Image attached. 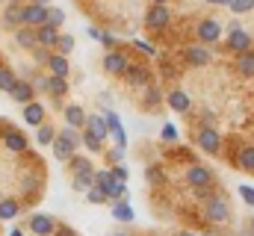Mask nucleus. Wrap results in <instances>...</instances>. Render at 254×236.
Returning a JSON list of instances; mask_svg holds the SVG:
<instances>
[{"instance_id":"obj_47","label":"nucleus","mask_w":254,"mask_h":236,"mask_svg":"<svg viewBox=\"0 0 254 236\" xmlns=\"http://www.w3.org/2000/svg\"><path fill=\"white\" fill-rule=\"evenodd\" d=\"M192 192H195V198H198V201L204 204V201H207V198H210V195H213L216 189H213V186H198V189H192Z\"/></svg>"},{"instance_id":"obj_17","label":"nucleus","mask_w":254,"mask_h":236,"mask_svg":"<svg viewBox=\"0 0 254 236\" xmlns=\"http://www.w3.org/2000/svg\"><path fill=\"white\" fill-rule=\"evenodd\" d=\"M83 130H89L95 139H101L104 145H107V139H110V130H107V121L104 116H86V127Z\"/></svg>"},{"instance_id":"obj_44","label":"nucleus","mask_w":254,"mask_h":236,"mask_svg":"<svg viewBox=\"0 0 254 236\" xmlns=\"http://www.w3.org/2000/svg\"><path fill=\"white\" fill-rule=\"evenodd\" d=\"M240 198L246 201V207H252V210H254V186L243 183V186H240Z\"/></svg>"},{"instance_id":"obj_9","label":"nucleus","mask_w":254,"mask_h":236,"mask_svg":"<svg viewBox=\"0 0 254 236\" xmlns=\"http://www.w3.org/2000/svg\"><path fill=\"white\" fill-rule=\"evenodd\" d=\"M228 51L237 57V54H249V51H254V36L249 33V30H231L228 33Z\"/></svg>"},{"instance_id":"obj_3","label":"nucleus","mask_w":254,"mask_h":236,"mask_svg":"<svg viewBox=\"0 0 254 236\" xmlns=\"http://www.w3.org/2000/svg\"><path fill=\"white\" fill-rule=\"evenodd\" d=\"M77 145H80V133H77L74 127H65L63 133H57V139H54V157L63 160V163H68V160L74 157Z\"/></svg>"},{"instance_id":"obj_31","label":"nucleus","mask_w":254,"mask_h":236,"mask_svg":"<svg viewBox=\"0 0 254 236\" xmlns=\"http://www.w3.org/2000/svg\"><path fill=\"white\" fill-rule=\"evenodd\" d=\"M18 213H21V204H18L15 198H6V201H0V219H3V222L15 219Z\"/></svg>"},{"instance_id":"obj_24","label":"nucleus","mask_w":254,"mask_h":236,"mask_svg":"<svg viewBox=\"0 0 254 236\" xmlns=\"http://www.w3.org/2000/svg\"><path fill=\"white\" fill-rule=\"evenodd\" d=\"M157 107H163V92L151 83V86H145V95H142V110L154 113Z\"/></svg>"},{"instance_id":"obj_54","label":"nucleus","mask_w":254,"mask_h":236,"mask_svg":"<svg viewBox=\"0 0 254 236\" xmlns=\"http://www.w3.org/2000/svg\"><path fill=\"white\" fill-rule=\"evenodd\" d=\"M151 3H157V6H169V0H151Z\"/></svg>"},{"instance_id":"obj_6","label":"nucleus","mask_w":254,"mask_h":236,"mask_svg":"<svg viewBox=\"0 0 254 236\" xmlns=\"http://www.w3.org/2000/svg\"><path fill=\"white\" fill-rule=\"evenodd\" d=\"M195 36H198V42L201 45H216L219 39H222V21L219 18H201L198 24H195Z\"/></svg>"},{"instance_id":"obj_37","label":"nucleus","mask_w":254,"mask_h":236,"mask_svg":"<svg viewBox=\"0 0 254 236\" xmlns=\"http://www.w3.org/2000/svg\"><path fill=\"white\" fill-rule=\"evenodd\" d=\"M228 9L234 15H249V12H254V0H231Z\"/></svg>"},{"instance_id":"obj_56","label":"nucleus","mask_w":254,"mask_h":236,"mask_svg":"<svg viewBox=\"0 0 254 236\" xmlns=\"http://www.w3.org/2000/svg\"><path fill=\"white\" fill-rule=\"evenodd\" d=\"M178 236H198V234H190V231H181Z\"/></svg>"},{"instance_id":"obj_60","label":"nucleus","mask_w":254,"mask_h":236,"mask_svg":"<svg viewBox=\"0 0 254 236\" xmlns=\"http://www.w3.org/2000/svg\"><path fill=\"white\" fill-rule=\"evenodd\" d=\"M9 3H21V0H9Z\"/></svg>"},{"instance_id":"obj_48","label":"nucleus","mask_w":254,"mask_h":236,"mask_svg":"<svg viewBox=\"0 0 254 236\" xmlns=\"http://www.w3.org/2000/svg\"><path fill=\"white\" fill-rule=\"evenodd\" d=\"M125 151H127V148H119V145H116V148L107 154V157H110V163H113V166H119V163L125 160Z\"/></svg>"},{"instance_id":"obj_27","label":"nucleus","mask_w":254,"mask_h":236,"mask_svg":"<svg viewBox=\"0 0 254 236\" xmlns=\"http://www.w3.org/2000/svg\"><path fill=\"white\" fill-rule=\"evenodd\" d=\"M237 169L254 175V145H243L240 154H237Z\"/></svg>"},{"instance_id":"obj_7","label":"nucleus","mask_w":254,"mask_h":236,"mask_svg":"<svg viewBox=\"0 0 254 236\" xmlns=\"http://www.w3.org/2000/svg\"><path fill=\"white\" fill-rule=\"evenodd\" d=\"M169 24H172V12H169V6H157V3H151L148 12H145V27L154 30V33H163V30H169Z\"/></svg>"},{"instance_id":"obj_38","label":"nucleus","mask_w":254,"mask_h":236,"mask_svg":"<svg viewBox=\"0 0 254 236\" xmlns=\"http://www.w3.org/2000/svg\"><path fill=\"white\" fill-rule=\"evenodd\" d=\"M145 177H148L151 186H160V183L166 180V172H163L160 166H148V169H145Z\"/></svg>"},{"instance_id":"obj_32","label":"nucleus","mask_w":254,"mask_h":236,"mask_svg":"<svg viewBox=\"0 0 254 236\" xmlns=\"http://www.w3.org/2000/svg\"><path fill=\"white\" fill-rule=\"evenodd\" d=\"M45 24H48V27H57V30H60V27L65 24V12L60 9V6H48V15H45Z\"/></svg>"},{"instance_id":"obj_10","label":"nucleus","mask_w":254,"mask_h":236,"mask_svg":"<svg viewBox=\"0 0 254 236\" xmlns=\"http://www.w3.org/2000/svg\"><path fill=\"white\" fill-rule=\"evenodd\" d=\"M195 142H198V148L201 151H207V154H222V136L213 130V127H201L198 130V136H195Z\"/></svg>"},{"instance_id":"obj_1","label":"nucleus","mask_w":254,"mask_h":236,"mask_svg":"<svg viewBox=\"0 0 254 236\" xmlns=\"http://www.w3.org/2000/svg\"><path fill=\"white\" fill-rule=\"evenodd\" d=\"M204 222L210 225H225L231 222V204L222 192H213L207 201H204Z\"/></svg>"},{"instance_id":"obj_49","label":"nucleus","mask_w":254,"mask_h":236,"mask_svg":"<svg viewBox=\"0 0 254 236\" xmlns=\"http://www.w3.org/2000/svg\"><path fill=\"white\" fill-rule=\"evenodd\" d=\"M33 54H36L39 62H45V65H48V59H51V51H48V48H33Z\"/></svg>"},{"instance_id":"obj_13","label":"nucleus","mask_w":254,"mask_h":236,"mask_svg":"<svg viewBox=\"0 0 254 236\" xmlns=\"http://www.w3.org/2000/svg\"><path fill=\"white\" fill-rule=\"evenodd\" d=\"M30 231H33V236H54L57 222L48 213H36V216H30Z\"/></svg>"},{"instance_id":"obj_57","label":"nucleus","mask_w":254,"mask_h":236,"mask_svg":"<svg viewBox=\"0 0 254 236\" xmlns=\"http://www.w3.org/2000/svg\"><path fill=\"white\" fill-rule=\"evenodd\" d=\"M9 236H24V234H21V231H12V234H9Z\"/></svg>"},{"instance_id":"obj_26","label":"nucleus","mask_w":254,"mask_h":236,"mask_svg":"<svg viewBox=\"0 0 254 236\" xmlns=\"http://www.w3.org/2000/svg\"><path fill=\"white\" fill-rule=\"evenodd\" d=\"M234 71H240L243 77H254V51L237 54V57H234Z\"/></svg>"},{"instance_id":"obj_20","label":"nucleus","mask_w":254,"mask_h":236,"mask_svg":"<svg viewBox=\"0 0 254 236\" xmlns=\"http://www.w3.org/2000/svg\"><path fill=\"white\" fill-rule=\"evenodd\" d=\"M36 39H39V48H57V42H60V30L42 24V27H36Z\"/></svg>"},{"instance_id":"obj_18","label":"nucleus","mask_w":254,"mask_h":236,"mask_svg":"<svg viewBox=\"0 0 254 236\" xmlns=\"http://www.w3.org/2000/svg\"><path fill=\"white\" fill-rule=\"evenodd\" d=\"M65 127H74V130L86 127V110L80 104H68L65 107Z\"/></svg>"},{"instance_id":"obj_29","label":"nucleus","mask_w":254,"mask_h":236,"mask_svg":"<svg viewBox=\"0 0 254 236\" xmlns=\"http://www.w3.org/2000/svg\"><path fill=\"white\" fill-rule=\"evenodd\" d=\"M48 68H51V74L54 77H68V57H63V54H51V59H48Z\"/></svg>"},{"instance_id":"obj_16","label":"nucleus","mask_w":254,"mask_h":236,"mask_svg":"<svg viewBox=\"0 0 254 236\" xmlns=\"http://www.w3.org/2000/svg\"><path fill=\"white\" fill-rule=\"evenodd\" d=\"M3 142H6V148H9L12 154H24V151H27V145H30V142H27V136H24V133H18V130H12V127H6V130H3Z\"/></svg>"},{"instance_id":"obj_52","label":"nucleus","mask_w":254,"mask_h":236,"mask_svg":"<svg viewBox=\"0 0 254 236\" xmlns=\"http://www.w3.org/2000/svg\"><path fill=\"white\" fill-rule=\"evenodd\" d=\"M86 33H89V39H95V42H98V39H101V30H98V27H89V30H86Z\"/></svg>"},{"instance_id":"obj_41","label":"nucleus","mask_w":254,"mask_h":236,"mask_svg":"<svg viewBox=\"0 0 254 236\" xmlns=\"http://www.w3.org/2000/svg\"><path fill=\"white\" fill-rule=\"evenodd\" d=\"M160 59V74H163V80H175L178 77V68L169 62V59H163V57H157Z\"/></svg>"},{"instance_id":"obj_34","label":"nucleus","mask_w":254,"mask_h":236,"mask_svg":"<svg viewBox=\"0 0 254 236\" xmlns=\"http://www.w3.org/2000/svg\"><path fill=\"white\" fill-rule=\"evenodd\" d=\"M15 83H18L15 71H12L9 65H0V92H9V89H12Z\"/></svg>"},{"instance_id":"obj_15","label":"nucleus","mask_w":254,"mask_h":236,"mask_svg":"<svg viewBox=\"0 0 254 236\" xmlns=\"http://www.w3.org/2000/svg\"><path fill=\"white\" fill-rule=\"evenodd\" d=\"M104 121H107V130H110V136L116 139V145H119V148H127V133H125V127H122V118L116 116L113 110H107V113H104Z\"/></svg>"},{"instance_id":"obj_8","label":"nucleus","mask_w":254,"mask_h":236,"mask_svg":"<svg viewBox=\"0 0 254 236\" xmlns=\"http://www.w3.org/2000/svg\"><path fill=\"white\" fill-rule=\"evenodd\" d=\"M184 180H187V186H190V189H198V186H213L216 175H213V169H210V166L192 163L190 169H187V175H184Z\"/></svg>"},{"instance_id":"obj_4","label":"nucleus","mask_w":254,"mask_h":236,"mask_svg":"<svg viewBox=\"0 0 254 236\" xmlns=\"http://www.w3.org/2000/svg\"><path fill=\"white\" fill-rule=\"evenodd\" d=\"M181 59H184V65H190V68H207V65L213 62V51H210L207 45L195 42V45H187V48L181 51Z\"/></svg>"},{"instance_id":"obj_43","label":"nucleus","mask_w":254,"mask_h":236,"mask_svg":"<svg viewBox=\"0 0 254 236\" xmlns=\"http://www.w3.org/2000/svg\"><path fill=\"white\" fill-rule=\"evenodd\" d=\"M86 201H89V204H95V207H98V204H107V195H104V192H101V189H98V186H92V189H89V192H86Z\"/></svg>"},{"instance_id":"obj_53","label":"nucleus","mask_w":254,"mask_h":236,"mask_svg":"<svg viewBox=\"0 0 254 236\" xmlns=\"http://www.w3.org/2000/svg\"><path fill=\"white\" fill-rule=\"evenodd\" d=\"M204 3H210V6H228L231 0H204Z\"/></svg>"},{"instance_id":"obj_19","label":"nucleus","mask_w":254,"mask_h":236,"mask_svg":"<svg viewBox=\"0 0 254 236\" xmlns=\"http://www.w3.org/2000/svg\"><path fill=\"white\" fill-rule=\"evenodd\" d=\"M21 3H9L6 9H3V27L6 30H18V27H24V18H21Z\"/></svg>"},{"instance_id":"obj_35","label":"nucleus","mask_w":254,"mask_h":236,"mask_svg":"<svg viewBox=\"0 0 254 236\" xmlns=\"http://www.w3.org/2000/svg\"><path fill=\"white\" fill-rule=\"evenodd\" d=\"M54 139H57V130H54L51 124H42V127H39V133H36V142L45 148V145H54Z\"/></svg>"},{"instance_id":"obj_25","label":"nucleus","mask_w":254,"mask_h":236,"mask_svg":"<svg viewBox=\"0 0 254 236\" xmlns=\"http://www.w3.org/2000/svg\"><path fill=\"white\" fill-rule=\"evenodd\" d=\"M48 95L54 98V101H63L65 95H68V77H48Z\"/></svg>"},{"instance_id":"obj_11","label":"nucleus","mask_w":254,"mask_h":236,"mask_svg":"<svg viewBox=\"0 0 254 236\" xmlns=\"http://www.w3.org/2000/svg\"><path fill=\"white\" fill-rule=\"evenodd\" d=\"M127 65H130L127 54H122V51H107V57H104V71H107V74H113V77H125Z\"/></svg>"},{"instance_id":"obj_50","label":"nucleus","mask_w":254,"mask_h":236,"mask_svg":"<svg viewBox=\"0 0 254 236\" xmlns=\"http://www.w3.org/2000/svg\"><path fill=\"white\" fill-rule=\"evenodd\" d=\"M33 89L36 92H48V77H33Z\"/></svg>"},{"instance_id":"obj_33","label":"nucleus","mask_w":254,"mask_h":236,"mask_svg":"<svg viewBox=\"0 0 254 236\" xmlns=\"http://www.w3.org/2000/svg\"><path fill=\"white\" fill-rule=\"evenodd\" d=\"M68 169H71V175H80V172H92V160L89 157H71L68 160Z\"/></svg>"},{"instance_id":"obj_39","label":"nucleus","mask_w":254,"mask_h":236,"mask_svg":"<svg viewBox=\"0 0 254 236\" xmlns=\"http://www.w3.org/2000/svg\"><path fill=\"white\" fill-rule=\"evenodd\" d=\"M133 48H136L139 54H145V57H160L157 48H154L151 42H145V39H133Z\"/></svg>"},{"instance_id":"obj_45","label":"nucleus","mask_w":254,"mask_h":236,"mask_svg":"<svg viewBox=\"0 0 254 236\" xmlns=\"http://www.w3.org/2000/svg\"><path fill=\"white\" fill-rule=\"evenodd\" d=\"M110 175L116 177V180H122V183H127V177H130V172H127L125 166L119 163V166H113V169H110Z\"/></svg>"},{"instance_id":"obj_5","label":"nucleus","mask_w":254,"mask_h":236,"mask_svg":"<svg viewBox=\"0 0 254 236\" xmlns=\"http://www.w3.org/2000/svg\"><path fill=\"white\" fill-rule=\"evenodd\" d=\"M125 83L130 89H145V86L154 83V71L148 65H142V62H130L125 71Z\"/></svg>"},{"instance_id":"obj_36","label":"nucleus","mask_w":254,"mask_h":236,"mask_svg":"<svg viewBox=\"0 0 254 236\" xmlns=\"http://www.w3.org/2000/svg\"><path fill=\"white\" fill-rule=\"evenodd\" d=\"M80 145H86L92 154H101V151H104V142H101V139H95L89 130H83V136H80Z\"/></svg>"},{"instance_id":"obj_59","label":"nucleus","mask_w":254,"mask_h":236,"mask_svg":"<svg viewBox=\"0 0 254 236\" xmlns=\"http://www.w3.org/2000/svg\"><path fill=\"white\" fill-rule=\"evenodd\" d=\"M113 236H130V234H113Z\"/></svg>"},{"instance_id":"obj_51","label":"nucleus","mask_w":254,"mask_h":236,"mask_svg":"<svg viewBox=\"0 0 254 236\" xmlns=\"http://www.w3.org/2000/svg\"><path fill=\"white\" fill-rule=\"evenodd\" d=\"M54 236H77L71 228H65V225H57V231H54Z\"/></svg>"},{"instance_id":"obj_58","label":"nucleus","mask_w":254,"mask_h":236,"mask_svg":"<svg viewBox=\"0 0 254 236\" xmlns=\"http://www.w3.org/2000/svg\"><path fill=\"white\" fill-rule=\"evenodd\" d=\"M252 236H254V219H252Z\"/></svg>"},{"instance_id":"obj_46","label":"nucleus","mask_w":254,"mask_h":236,"mask_svg":"<svg viewBox=\"0 0 254 236\" xmlns=\"http://www.w3.org/2000/svg\"><path fill=\"white\" fill-rule=\"evenodd\" d=\"M104 48H110V51H116V36L113 33H107V30H101V39H98Z\"/></svg>"},{"instance_id":"obj_61","label":"nucleus","mask_w":254,"mask_h":236,"mask_svg":"<svg viewBox=\"0 0 254 236\" xmlns=\"http://www.w3.org/2000/svg\"><path fill=\"white\" fill-rule=\"evenodd\" d=\"M0 3H3V0H0Z\"/></svg>"},{"instance_id":"obj_12","label":"nucleus","mask_w":254,"mask_h":236,"mask_svg":"<svg viewBox=\"0 0 254 236\" xmlns=\"http://www.w3.org/2000/svg\"><path fill=\"white\" fill-rule=\"evenodd\" d=\"M45 15H48V6H42V3H27V6L21 9L24 27H33V30L45 24Z\"/></svg>"},{"instance_id":"obj_42","label":"nucleus","mask_w":254,"mask_h":236,"mask_svg":"<svg viewBox=\"0 0 254 236\" xmlns=\"http://www.w3.org/2000/svg\"><path fill=\"white\" fill-rule=\"evenodd\" d=\"M160 136H163V142H169V145H175V142H178V127H175V124H163V130H160Z\"/></svg>"},{"instance_id":"obj_28","label":"nucleus","mask_w":254,"mask_h":236,"mask_svg":"<svg viewBox=\"0 0 254 236\" xmlns=\"http://www.w3.org/2000/svg\"><path fill=\"white\" fill-rule=\"evenodd\" d=\"M113 219H116V222H125V225H130V222H133V207L127 204V198H122V201H113Z\"/></svg>"},{"instance_id":"obj_2","label":"nucleus","mask_w":254,"mask_h":236,"mask_svg":"<svg viewBox=\"0 0 254 236\" xmlns=\"http://www.w3.org/2000/svg\"><path fill=\"white\" fill-rule=\"evenodd\" d=\"M95 186L107 195V201H110V204L127 198V183L116 180V177L110 175V169H104V172H98V169H95Z\"/></svg>"},{"instance_id":"obj_23","label":"nucleus","mask_w":254,"mask_h":236,"mask_svg":"<svg viewBox=\"0 0 254 236\" xmlns=\"http://www.w3.org/2000/svg\"><path fill=\"white\" fill-rule=\"evenodd\" d=\"M15 42H18V48H24V51L39 48V39H36V30H33V27H18V30H15Z\"/></svg>"},{"instance_id":"obj_21","label":"nucleus","mask_w":254,"mask_h":236,"mask_svg":"<svg viewBox=\"0 0 254 236\" xmlns=\"http://www.w3.org/2000/svg\"><path fill=\"white\" fill-rule=\"evenodd\" d=\"M9 95H12V101H18V104H30V101H33V95H36V89H33V83L18 80V83L9 89Z\"/></svg>"},{"instance_id":"obj_22","label":"nucleus","mask_w":254,"mask_h":236,"mask_svg":"<svg viewBox=\"0 0 254 236\" xmlns=\"http://www.w3.org/2000/svg\"><path fill=\"white\" fill-rule=\"evenodd\" d=\"M24 121H27L30 127H42V124H45V107L36 104V101L24 104Z\"/></svg>"},{"instance_id":"obj_14","label":"nucleus","mask_w":254,"mask_h":236,"mask_svg":"<svg viewBox=\"0 0 254 236\" xmlns=\"http://www.w3.org/2000/svg\"><path fill=\"white\" fill-rule=\"evenodd\" d=\"M166 104H169V110H172V113H181V116L192 110V98L184 92V89H172V92L166 95Z\"/></svg>"},{"instance_id":"obj_55","label":"nucleus","mask_w":254,"mask_h":236,"mask_svg":"<svg viewBox=\"0 0 254 236\" xmlns=\"http://www.w3.org/2000/svg\"><path fill=\"white\" fill-rule=\"evenodd\" d=\"M33 3H42V6H51V0H33Z\"/></svg>"},{"instance_id":"obj_40","label":"nucleus","mask_w":254,"mask_h":236,"mask_svg":"<svg viewBox=\"0 0 254 236\" xmlns=\"http://www.w3.org/2000/svg\"><path fill=\"white\" fill-rule=\"evenodd\" d=\"M71 51H74V36H63V33H60V42H57V54L68 57Z\"/></svg>"},{"instance_id":"obj_30","label":"nucleus","mask_w":254,"mask_h":236,"mask_svg":"<svg viewBox=\"0 0 254 236\" xmlns=\"http://www.w3.org/2000/svg\"><path fill=\"white\" fill-rule=\"evenodd\" d=\"M71 186H74V192H83V195H86V192L95 186V169H92V172H80V175H74V183H71Z\"/></svg>"}]
</instances>
